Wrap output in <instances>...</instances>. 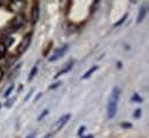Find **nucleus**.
Listing matches in <instances>:
<instances>
[{"instance_id":"nucleus-1","label":"nucleus","mask_w":149,"mask_h":138,"mask_svg":"<svg viewBox=\"0 0 149 138\" xmlns=\"http://www.w3.org/2000/svg\"><path fill=\"white\" fill-rule=\"evenodd\" d=\"M119 96H120V91L118 88H113L110 93V97L107 104V116L108 118H112L116 113H117V105H118V100H119Z\"/></svg>"},{"instance_id":"nucleus-2","label":"nucleus","mask_w":149,"mask_h":138,"mask_svg":"<svg viewBox=\"0 0 149 138\" xmlns=\"http://www.w3.org/2000/svg\"><path fill=\"white\" fill-rule=\"evenodd\" d=\"M26 6L25 0H10L8 4V9L13 13H21Z\"/></svg>"},{"instance_id":"nucleus-3","label":"nucleus","mask_w":149,"mask_h":138,"mask_svg":"<svg viewBox=\"0 0 149 138\" xmlns=\"http://www.w3.org/2000/svg\"><path fill=\"white\" fill-rule=\"evenodd\" d=\"M71 118V115L70 114H64L63 116H61V118H58L57 121H56V123L54 124V127H53V132H57V131H60L67 123H68V121L70 120Z\"/></svg>"},{"instance_id":"nucleus-4","label":"nucleus","mask_w":149,"mask_h":138,"mask_svg":"<svg viewBox=\"0 0 149 138\" xmlns=\"http://www.w3.org/2000/svg\"><path fill=\"white\" fill-rule=\"evenodd\" d=\"M30 43H31V34L26 35V36L22 39V41L19 43V47H17V54H19V55H22V54L28 50Z\"/></svg>"},{"instance_id":"nucleus-5","label":"nucleus","mask_w":149,"mask_h":138,"mask_svg":"<svg viewBox=\"0 0 149 138\" xmlns=\"http://www.w3.org/2000/svg\"><path fill=\"white\" fill-rule=\"evenodd\" d=\"M68 48H69V45H64V46L60 47L58 50H56L55 52L53 53V55L48 59V61H49V62H54V61H57V60H60L61 58H63L64 54L67 53Z\"/></svg>"},{"instance_id":"nucleus-6","label":"nucleus","mask_w":149,"mask_h":138,"mask_svg":"<svg viewBox=\"0 0 149 138\" xmlns=\"http://www.w3.org/2000/svg\"><path fill=\"white\" fill-rule=\"evenodd\" d=\"M31 19H32V23H36L38 21V19H39V6H38V4H36L35 7L32 8Z\"/></svg>"},{"instance_id":"nucleus-7","label":"nucleus","mask_w":149,"mask_h":138,"mask_svg":"<svg viewBox=\"0 0 149 138\" xmlns=\"http://www.w3.org/2000/svg\"><path fill=\"white\" fill-rule=\"evenodd\" d=\"M72 66H74V61H72V62H70V63H68V64H67L62 70H60V71L55 75V78L60 77V76H61V75H63V74H67L68 71H70V70H71V68H72Z\"/></svg>"},{"instance_id":"nucleus-8","label":"nucleus","mask_w":149,"mask_h":138,"mask_svg":"<svg viewBox=\"0 0 149 138\" xmlns=\"http://www.w3.org/2000/svg\"><path fill=\"white\" fill-rule=\"evenodd\" d=\"M146 14H147V6H142V7L140 8V12H139V15H138V20H136V22H138V23L142 22L143 19H145V16H146Z\"/></svg>"},{"instance_id":"nucleus-9","label":"nucleus","mask_w":149,"mask_h":138,"mask_svg":"<svg viewBox=\"0 0 149 138\" xmlns=\"http://www.w3.org/2000/svg\"><path fill=\"white\" fill-rule=\"evenodd\" d=\"M96 69H97V66H94V67H92V68H90V69H88V70H87V71H86V73H85L83 76H81V79L88 78V77H90V76L93 74V73L95 71V70H96Z\"/></svg>"},{"instance_id":"nucleus-10","label":"nucleus","mask_w":149,"mask_h":138,"mask_svg":"<svg viewBox=\"0 0 149 138\" xmlns=\"http://www.w3.org/2000/svg\"><path fill=\"white\" fill-rule=\"evenodd\" d=\"M37 71H38V67L37 66H35V67L32 68V70L30 71V75H29V77H28V81H29V82H30V81H32V78L36 76Z\"/></svg>"},{"instance_id":"nucleus-11","label":"nucleus","mask_w":149,"mask_h":138,"mask_svg":"<svg viewBox=\"0 0 149 138\" xmlns=\"http://www.w3.org/2000/svg\"><path fill=\"white\" fill-rule=\"evenodd\" d=\"M6 52H7V47H6V45L0 40V58L3 57V55L6 54Z\"/></svg>"},{"instance_id":"nucleus-12","label":"nucleus","mask_w":149,"mask_h":138,"mask_svg":"<svg viewBox=\"0 0 149 138\" xmlns=\"http://www.w3.org/2000/svg\"><path fill=\"white\" fill-rule=\"evenodd\" d=\"M13 89H14V85H10V86H9V88H8V89L5 91V93H3V97H5V98H6V97H8V96L10 95V92L13 91Z\"/></svg>"},{"instance_id":"nucleus-13","label":"nucleus","mask_w":149,"mask_h":138,"mask_svg":"<svg viewBox=\"0 0 149 138\" xmlns=\"http://www.w3.org/2000/svg\"><path fill=\"white\" fill-rule=\"evenodd\" d=\"M126 18H127V14H125V15H124V16H123V18H122L120 20L117 22V23H115V27H119V25H120V24H122V23H123L124 21L126 20Z\"/></svg>"},{"instance_id":"nucleus-14","label":"nucleus","mask_w":149,"mask_h":138,"mask_svg":"<svg viewBox=\"0 0 149 138\" xmlns=\"http://www.w3.org/2000/svg\"><path fill=\"white\" fill-rule=\"evenodd\" d=\"M47 114H48V109H45V111H44V113H41V114L39 115V118H38V121H41V118H44L45 116H46V115H47Z\"/></svg>"},{"instance_id":"nucleus-15","label":"nucleus","mask_w":149,"mask_h":138,"mask_svg":"<svg viewBox=\"0 0 149 138\" xmlns=\"http://www.w3.org/2000/svg\"><path fill=\"white\" fill-rule=\"evenodd\" d=\"M140 114H141V111H140V109H138V111H136V113H135V115H134V116H135V118H139V116H140Z\"/></svg>"},{"instance_id":"nucleus-16","label":"nucleus","mask_w":149,"mask_h":138,"mask_svg":"<svg viewBox=\"0 0 149 138\" xmlns=\"http://www.w3.org/2000/svg\"><path fill=\"white\" fill-rule=\"evenodd\" d=\"M35 136H36V132H32V134H30L29 136H26L25 138H35Z\"/></svg>"},{"instance_id":"nucleus-17","label":"nucleus","mask_w":149,"mask_h":138,"mask_svg":"<svg viewBox=\"0 0 149 138\" xmlns=\"http://www.w3.org/2000/svg\"><path fill=\"white\" fill-rule=\"evenodd\" d=\"M84 130H85V128H84V127H81V128H80V130L78 131V135H81V134L84 132Z\"/></svg>"},{"instance_id":"nucleus-18","label":"nucleus","mask_w":149,"mask_h":138,"mask_svg":"<svg viewBox=\"0 0 149 138\" xmlns=\"http://www.w3.org/2000/svg\"><path fill=\"white\" fill-rule=\"evenodd\" d=\"M2 77H3V70H2V69H0V81L2 79Z\"/></svg>"},{"instance_id":"nucleus-19","label":"nucleus","mask_w":149,"mask_h":138,"mask_svg":"<svg viewBox=\"0 0 149 138\" xmlns=\"http://www.w3.org/2000/svg\"><path fill=\"white\" fill-rule=\"evenodd\" d=\"M122 127H124V128H131V124H125V123H123Z\"/></svg>"},{"instance_id":"nucleus-20","label":"nucleus","mask_w":149,"mask_h":138,"mask_svg":"<svg viewBox=\"0 0 149 138\" xmlns=\"http://www.w3.org/2000/svg\"><path fill=\"white\" fill-rule=\"evenodd\" d=\"M83 138H93V136H86V137H83Z\"/></svg>"},{"instance_id":"nucleus-21","label":"nucleus","mask_w":149,"mask_h":138,"mask_svg":"<svg viewBox=\"0 0 149 138\" xmlns=\"http://www.w3.org/2000/svg\"><path fill=\"white\" fill-rule=\"evenodd\" d=\"M131 2H133V4H135V2H136V0H131Z\"/></svg>"}]
</instances>
